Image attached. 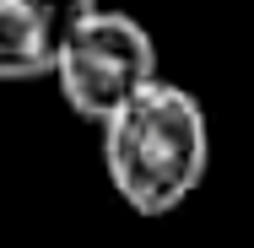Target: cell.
I'll return each instance as SVG.
<instances>
[{
  "label": "cell",
  "instance_id": "cell-1",
  "mask_svg": "<svg viewBox=\"0 0 254 248\" xmlns=\"http://www.w3.org/2000/svg\"><path fill=\"white\" fill-rule=\"evenodd\" d=\"M103 167L135 216H173L211 167V130L195 92L157 81L103 130Z\"/></svg>",
  "mask_w": 254,
  "mask_h": 248
},
{
  "label": "cell",
  "instance_id": "cell-2",
  "mask_svg": "<svg viewBox=\"0 0 254 248\" xmlns=\"http://www.w3.org/2000/svg\"><path fill=\"white\" fill-rule=\"evenodd\" d=\"M157 81V44L152 33L130 16V11H108L70 38V49L60 54V70H54V87L65 108L87 124L108 130L141 92H152Z\"/></svg>",
  "mask_w": 254,
  "mask_h": 248
},
{
  "label": "cell",
  "instance_id": "cell-3",
  "mask_svg": "<svg viewBox=\"0 0 254 248\" xmlns=\"http://www.w3.org/2000/svg\"><path fill=\"white\" fill-rule=\"evenodd\" d=\"M98 0H0V76L38 81L60 70L70 38L98 16Z\"/></svg>",
  "mask_w": 254,
  "mask_h": 248
}]
</instances>
